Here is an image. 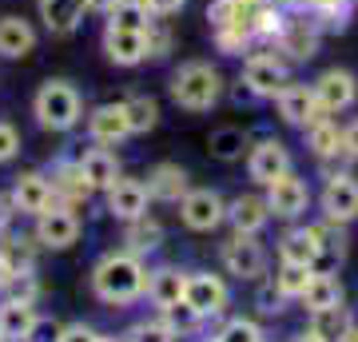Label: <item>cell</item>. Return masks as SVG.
Returning <instances> with one entry per match:
<instances>
[{
    "mask_svg": "<svg viewBox=\"0 0 358 342\" xmlns=\"http://www.w3.org/2000/svg\"><path fill=\"white\" fill-rule=\"evenodd\" d=\"M148 259H136L124 247L100 255L92 266V291L108 306H131L148 294Z\"/></svg>",
    "mask_w": 358,
    "mask_h": 342,
    "instance_id": "1",
    "label": "cell"
},
{
    "mask_svg": "<svg viewBox=\"0 0 358 342\" xmlns=\"http://www.w3.org/2000/svg\"><path fill=\"white\" fill-rule=\"evenodd\" d=\"M167 96H171V104H176L179 112L203 115V112H211V108L223 104V96H227V76L211 60H183L167 76Z\"/></svg>",
    "mask_w": 358,
    "mask_h": 342,
    "instance_id": "2",
    "label": "cell"
},
{
    "mask_svg": "<svg viewBox=\"0 0 358 342\" xmlns=\"http://www.w3.org/2000/svg\"><path fill=\"white\" fill-rule=\"evenodd\" d=\"M84 115H88L84 92H80L72 80L52 76L32 92V120H36V127H44V131H52V136L76 131V127L84 124Z\"/></svg>",
    "mask_w": 358,
    "mask_h": 342,
    "instance_id": "3",
    "label": "cell"
},
{
    "mask_svg": "<svg viewBox=\"0 0 358 342\" xmlns=\"http://www.w3.org/2000/svg\"><path fill=\"white\" fill-rule=\"evenodd\" d=\"M294 76V64L282 56L279 48H271V44H259L243 56V68H239V80H243L251 96L259 104H271L275 96L282 92V84Z\"/></svg>",
    "mask_w": 358,
    "mask_h": 342,
    "instance_id": "4",
    "label": "cell"
},
{
    "mask_svg": "<svg viewBox=\"0 0 358 342\" xmlns=\"http://www.w3.org/2000/svg\"><path fill=\"white\" fill-rule=\"evenodd\" d=\"M315 207H319V219L355 227L358 223V171L355 167L322 171V187L315 191Z\"/></svg>",
    "mask_w": 358,
    "mask_h": 342,
    "instance_id": "5",
    "label": "cell"
},
{
    "mask_svg": "<svg viewBox=\"0 0 358 342\" xmlns=\"http://www.w3.org/2000/svg\"><path fill=\"white\" fill-rule=\"evenodd\" d=\"M263 199L271 207V219H282V223H299V219H307V211L315 207V187H310V179L294 167L287 176H279L275 183L263 187Z\"/></svg>",
    "mask_w": 358,
    "mask_h": 342,
    "instance_id": "6",
    "label": "cell"
},
{
    "mask_svg": "<svg viewBox=\"0 0 358 342\" xmlns=\"http://www.w3.org/2000/svg\"><path fill=\"white\" fill-rule=\"evenodd\" d=\"M219 263H223V271H227L231 279L259 283L271 266V251L259 235H235L231 231V239L219 247Z\"/></svg>",
    "mask_w": 358,
    "mask_h": 342,
    "instance_id": "7",
    "label": "cell"
},
{
    "mask_svg": "<svg viewBox=\"0 0 358 342\" xmlns=\"http://www.w3.org/2000/svg\"><path fill=\"white\" fill-rule=\"evenodd\" d=\"M310 88H315V100H319L322 115H338V120H343L346 112L358 108V72L346 68V64L322 68L319 76L310 80Z\"/></svg>",
    "mask_w": 358,
    "mask_h": 342,
    "instance_id": "8",
    "label": "cell"
},
{
    "mask_svg": "<svg viewBox=\"0 0 358 342\" xmlns=\"http://www.w3.org/2000/svg\"><path fill=\"white\" fill-rule=\"evenodd\" d=\"M243 164H247V179L255 187H267L279 176L294 171V152H291V143L279 140V136H259V140H251Z\"/></svg>",
    "mask_w": 358,
    "mask_h": 342,
    "instance_id": "9",
    "label": "cell"
},
{
    "mask_svg": "<svg viewBox=\"0 0 358 342\" xmlns=\"http://www.w3.org/2000/svg\"><path fill=\"white\" fill-rule=\"evenodd\" d=\"M322 40H327V32L319 28V20L310 13H291L287 16V24H282L279 40L271 44V48H279L287 60L299 68V64H310L315 56L322 52Z\"/></svg>",
    "mask_w": 358,
    "mask_h": 342,
    "instance_id": "10",
    "label": "cell"
},
{
    "mask_svg": "<svg viewBox=\"0 0 358 342\" xmlns=\"http://www.w3.org/2000/svg\"><path fill=\"white\" fill-rule=\"evenodd\" d=\"M176 207H179V223L195 235H211L227 223V199L215 187H192Z\"/></svg>",
    "mask_w": 358,
    "mask_h": 342,
    "instance_id": "11",
    "label": "cell"
},
{
    "mask_svg": "<svg viewBox=\"0 0 358 342\" xmlns=\"http://www.w3.org/2000/svg\"><path fill=\"white\" fill-rule=\"evenodd\" d=\"M303 143H307L310 159L319 164V176L322 171H334V167H350L343 155V120L338 115H319L303 127Z\"/></svg>",
    "mask_w": 358,
    "mask_h": 342,
    "instance_id": "12",
    "label": "cell"
},
{
    "mask_svg": "<svg viewBox=\"0 0 358 342\" xmlns=\"http://www.w3.org/2000/svg\"><path fill=\"white\" fill-rule=\"evenodd\" d=\"M32 235H36V247H44V251H68V247H76V243H80L84 223H80V215L72 211V207L52 203L48 211H40V215H36Z\"/></svg>",
    "mask_w": 358,
    "mask_h": 342,
    "instance_id": "13",
    "label": "cell"
},
{
    "mask_svg": "<svg viewBox=\"0 0 358 342\" xmlns=\"http://www.w3.org/2000/svg\"><path fill=\"white\" fill-rule=\"evenodd\" d=\"M183 303L192 306L195 315L203 318H219L231 306V287L223 275L215 271H187V291H183Z\"/></svg>",
    "mask_w": 358,
    "mask_h": 342,
    "instance_id": "14",
    "label": "cell"
},
{
    "mask_svg": "<svg viewBox=\"0 0 358 342\" xmlns=\"http://www.w3.org/2000/svg\"><path fill=\"white\" fill-rule=\"evenodd\" d=\"M84 136H88V143H100V148H120V143H128L131 124H128L124 100H108V104L88 108V115H84Z\"/></svg>",
    "mask_w": 358,
    "mask_h": 342,
    "instance_id": "15",
    "label": "cell"
},
{
    "mask_svg": "<svg viewBox=\"0 0 358 342\" xmlns=\"http://www.w3.org/2000/svg\"><path fill=\"white\" fill-rule=\"evenodd\" d=\"M275 112H279V120L287 127H294V131H303V127L310 124V120H319V100H315V88H310V80H299L291 76L287 84H282V92L275 96Z\"/></svg>",
    "mask_w": 358,
    "mask_h": 342,
    "instance_id": "16",
    "label": "cell"
},
{
    "mask_svg": "<svg viewBox=\"0 0 358 342\" xmlns=\"http://www.w3.org/2000/svg\"><path fill=\"white\" fill-rule=\"evenodd\" d=\"M275 255L279 263H299V266H315L322 263V239H319V227L315 223H287L279 239H275Z\"/></svg>",
    "mask_w": 358,
    "mask_h": 342,
    "instance_id": "17",
    "label": "cell"
},
{
    "mask_svg": "<svg viewBox=\"0 0 358 342\" xmlns=\"http://www.w3.org/2000/svg\"><path fill=\"white\" fill-rule=\"evenodd\" d=\"M143 187H148V199L152 203H167V207H176L187 191H192V171L176 159H159V164L148 167V176H143Z\"/></svg>",
    "mask_w": 358,
    "mask_h": 342,
    "instance_id": "18",
    "label": "cell"
},
{
    "mask_svg": "<svg viewBox=\"0 0 358 342\" xmlns=\"http://www.w3.org/2000/svg\"><path fill=\"white\" fill-rule=\"evenodd\" d=\"M88 0H36V20L52 40H68L84 28Z\"/></svg>",
    "mask_w": 358,
    "mask_h": 342,
    "instance_id": "19",
    "label": "cell"
},
{
    "mask_svg": "<svg viewBox=\"0 0 358 342\" xmlns=\"http://www.w3.org/2000/svg\"><path fill=\"white\" fill-rule=\"evenodd\" d=\"M100 52L108 56V64H115V68H140V64H148V32L103 24Z\"/></svg>",
    "mask_w": 358,
    "mask_h": 342,
    "instance_id": "20",
    "label": "cell"
},
{
    "mask_svg": "<svg viewBox=\"0 0 358 342\" xmlns=\"http://www.w3.org/2000/svg\"><path fill=\"white\" fill-rule=\"evenodd\" d=\"M8 199H13L16 215L36 219L40 211H48L56 203V191H52V179L44 171H20L13 179V187H8Z\"/></svg>",
    "mask_w": 358,
    "mask_h": 342,
    "instance_id": "21",
    "label": "cell"
},
{
    "mask_svg": "<svg viewBox=\"0 0 358 342\" xmlns=\"http://www.w3.org/2000/svg\"><path fill=\"white\" fill-rule=\"evenodd\" d=\"M103 207H108V215H112V219H120V223H131V219L148 215L152 199H148V187H143V179L120 176L112 187L103 191Z\"/></svg>",
    "mask_w": 358,
    "mask_h": 342,
    "instance_id": "22",
    "label": "cell"
},
{
    "mask_svg": "<svg viewBox=\"0 0 358 342\" xmlns=\"http://www.w3.org/2000/svg\"><path fill=\"white\" fill-rule=\"evenodd\" d=\"M271 223V207L259 191H239L235 199H227V227L235 235H263Z\"/></svg>",
    "mask_w": 358,
    "mask_h": 342,
    "instance_id": "23",
    "label": "cell"
},
{
    "mask_svg": "<svg viewBox=\"0 0 358 342\" xmlns=\"http://www.w3.org/2000/svg\"><path fill=\"white\" fill-rule=\"evenodd\" d=\"M36 44H40L36 20H28L20 13L0 16V60H24V56L36 52Z\"/></svg>",
    "mask_w": 358,
    "mask_h": 342,
    "instance_id": "24",
    "label": "cell"
},
{
    "mask_svg": "<svg viewBox=\"0 0 358 342\" xmlns=\"http://www.w3.org/2000/svg\"><path fill=\"white\" fill-rule=\"evenodd\" d=\"M76 164H80V171H84V179H88V187L96 191V195H103V191L112 187L115 179L124 176L115 148H100V143L84 148V152L76 155Z\"/></svg>",
    "mask_w": 358,
    "mask_h": 342,
    "instance_id": "25",
    "label": "cell"
},
{
    "mask_svg": "<svg viewBox=\"0 0 358 342\" xmlns=\"http://www.w3.org/2000/svg\"><path fill=\"white\" fill-rule=\"evenodd\" d=\"M183 291H187V271L176 263H164V266H152L148 271V303L155 311H167V306L183 303Z\"/></svg>",
    "mask_w": 358,
    "mask_h": 342,
    "instance_id": "26",
    "label": "cell"
},
{
    "mask_svg": "<svg viewBox=\"0 0 358 342\" xmlns=\"http://www.w3.org/2000/svg\"><path fill=\"white\" fill-rule=\"evenodd\" d=\"M52 191H56V203H64V207H72V211H80L84 203L96 195V191L88 187V179H84V171H80L76 159H60V164L52 167Z\"/></svg>",
    "mask_w": 358,
    "mask_h": 342,
    "instance_id": "27",
    "label": "cell"
},
{
    "mask_svg": "<svg viewBox=\"0 0 358 342\" xmlns=\"http://www.w3.org/2000/svg\"><path fill=\"white\" fill-rule=\"evenodd\" d=\"M120 247L128 255H136V259H148V255H155L164 247V223L152 219V215L131 219V223H124V231H120Z\"/></svg>",
    "mask_w": 358,
    "mask_h": 342,
    "instance_id": "28",
    "label": "cell"
},
{
    "mask_svg": "<svg viewBox=\"0 0 358 342\" xmlns=\"http://www.w3.org/2000/svg\"><path fill=\"white\" fill-rule=\"evenodd\" d=\"M346 303V291H343V279L334 271H315L307 283V291L299 294V306L315 315V311H331V306H343Z\"/></svg>",
    "mask_w": 358,
    "mask_h": 342,
    "instance_id": "29",
    "label": "cell"
},
{
    "mask_svg": "<svg viewBox=\"0 0 358 342\" xmlns=\"http://www.w3.org/2000/svg\"><path fill=\"white\" fill-rule=\"evenodd\" d=\"M36 303L32 299H20V294H8L0 303V342H24L32 322H36Z\"/></svg>",
    "mask_w": 358,
    "mask_h": 342,
    "instance_id": "30",
    "label": "cell"
},
{
    "mask_svg": "<svg viewBox=\"0 0 358 342\" xmlns=\"http://www.w3.org/2000/svg\"><path fill=\"white\" fill-rule=\"evenodd\" d=\"M247 148H251V131L239 127V124H223L207 136V152H211V159H219V164H243Z\"/></svg>",
    "mask_w": 358,
    "mask_h": 342,
    "instance_id": "31",
    "label": "cell"
},
{
    "mask_svg": "<svg viewBox=\"0 0 358 342\" xmlns=\"http://www.w3.org/2000/svg\"><path fill=\"white\" fill-rule=\"evenodd\" d=\"M259 8H263V0H211V4H207V28H223V24L251 28ZM251 36H255V32H251Z\"/></svg>",
    "mask_w": 358,
    "mask_h": 342,
    "instance_id": "32",
    "label": "cell"
},
{
    "mask_svg": "<svg viewBox=\"0 0 358 342\" xmlns=\"http://www.w3.org/2000/svg\"><path fill=\"white\" fill-rule=\"evenodd\" d=\"M310 322L307 327L319 334V339L327 342H346L350 339V330H355V315H350V306H331V311H315V315H307Z\"/></svg>",
    "mask_w": 358,
    "mask_h": 342,
    "instance_id": "33",
    "label": "cell"
},
{
    "mask_svg": "<svg viewBox=\"0 0 358 342\" xmlns=\"http://www.w3.org/2000/svg\"><path fill=\"white\" fill-rule=\"evenodd\" d=\"M124 108H128L131 136H148V131H155V127H159L164 108H159V100H155V96H148V92H131V96H124Z\"/></svg>",
    "mask_w": 358,
    "mask_h": 342,
    "instance_id": "34",
    "label": "cell"
},
{
    "mask_svg": "<svg viewBox=\"0 0 358 342\" xmlns=\"http://www.w3.org/2000/svg\"><path fill=\"white\" fill-rule=\"evenodd\" d=\"M155 16L143 8V0H115L112 8L103 13V24L112 28H131V32H148Z\"/></svg>",
    "mask_w": 358,
    "mask_h": 342,
    "instance_id": "35",
    "label": "cell"
},
{
    "mask_svg": "<svg viewBox=\"0 0 358 342\" xmlns=\"http://www.w3.org/2000/svg\"><path fill=\"white\" fill-rule=\"evenodd\" d=\"M211 44H215L219 56H235V60H243L247 52L255 48V36H251V28L223 24V28H211Z\"/></svg>",
    "mask_w": 358,
    "mask_h": 342,
    "instance_id": "36",
    "label": "cell"
},
{
    "mask_svg": "<svg viewBox=\"0 0 358 342\" xmlns=\"http://www.w3.org/2000/svg\"><path fill=\"white\" fill-rule=\"evenodd\" d=\"M310 275H315L310 266H299V263H279V266H275V275H271V279H275V287H279V291L287 294L291 303H299V294L307 291Z\"/></svg>",
    "mask_w": 358,
    "mask_h": 342,
    "instance_id": "37",
    "label": "cell"
},
{
    "mask_svg": "<svg viewBox=\"0 0 358 342\" xmlns=\"http://www.w3.org/2000/svg\"><path fill=\"white\" fill-rule=\"evenodd\" d=\"M176 44H179V36L171 28V20H152V28H148V64L167 60L176 52Z\"/></svg>",
    "mask_w": 358,
    "mask_h": 342,
    "instance_id": "38",
    "label": "cell"
},
{
    "mask_svg": "<svg viewBox=\"0 0 358 342\" xmlns=\"http://www.w3.org/2000/svg\"><path fill=\"white\" fill-rule=\"evenodd\" d=\"M124 342H179V334L167 327V318H140L136 327L124 334Z\"/></svg>",
    "mask_w": 358,
    "mask_h": 342,
    "instance_id": "39",
    "label": "cell"
},
{
    "mask_svg": "<svg viewBox=\"0 0 358 342\" xmlns=\"http://www.w3.org/2000/svg\"><path fill=\"white\" fill-rule=\"evenodd\" d=\"M287 306H291V299L275 287V279H267V275H263V279H259V287H255V311H259V315L279 318Z\"/></svg>",
    "mask_w": 358,
    "mask_h": 342,
    "instance_id": "40",
    "label": "cell"
},
{
    "mask_svg": "<svg viewBox=\"0 0 358 342\" xmlns=\"http://www.w3.org/2000/svg\"><path fill=\"white\" fill-rule=\"evenodd\" d=\"M215 339L219 342H267V334H263V327L255 318H227Z\"/></svg>",
    "mask_w": 358,
    "mask_h": 342,
    "instance_id": "41",
    "label": "cell"
},
{
    "mask_svg": "<svg viewBox=\"0 0 358 342\" xmlns=\"http://www.w3.org/2000/svg\"><path fill=\"white\" fill-rule=\"evenodd\" d=\"M159 315L167 318V327L176 330V334H192V330H199L203 327V318L195 315L187 303H176V306H167V311H159Z\"/></svg>",
    "mask_w": 358,
    "mask_h": 342,
    "instance_id": "42",
    "label": "cell"
},
{
    "mask_svg": "<svg viewBox=\"0 0 358 342\" xmlns=\"http://www.w3.org/2000/svg\"><path fill=\"white\" fill-rule=\"evenodd\" d=\"M20 148H24V140H20V127L8 124V120H0V167L13 164L16 155H20Z\"/></svg>",
    "mask_w": 358,
    "mask_h": 342,
    "instance_id": "43",
    "label": "cell"
},
{
    "mask_svg": "<svg viewBox=\"0 0 358 342\" xmlns=\"http://www.w3.org/2000/svg\"><path fill=\"white\" fill-rule=\"evenodd\" d=\"M64 339V322H56V318H44L40 315L36 322H32V330H28L24 342H60Z\"/></svg>",
    "mask_w": 358,
    "mask_h": 342,
    "instance_id": "44",
    "label": "cell"
},
{
    "mask_svg": "<svg viewBox=\"0 0 358 342\" xmlns=\"http://www.w3.org/2000/svg\"><path fill=\"white\" fill-rule=\"evenodd\" d=\"M143 8L155 16V20H171L187 8V0H143Z\"/></svg>",
    "mask_w": 358,
    "mask_h": 342,
    "instance_id": "45",
    "label": "cell"
},
{
    "mask_svg": "<svg viewBox=\"0 0 358 342\" xmlns=\"http://www.w3.org/2000/svg\"><path fill=\"white\" fill-rule=\"evenodd\" d=\"M343 155L350 167L358 164V115L355 120H343Z\"/></svg>",
    "mask_w": 358,
    "mask_h": 342,
    "instance_id": "46",
    "label": "cell"
},
{
    "mask_svg": "<svg viewBox=\"0 0 358 342\" xmlns=\"http://www.w3.org/2000/svg\"><path fill=\"white\" fill-rule=\"evenodd\" d=\"M96 339H100V334H96L92 327H84V322H72V327H64V339H60V342H96Z\"/></svg>",
    "mask_w": 358,
    "mask_h": 342,
    "instance_id": "47",
    "label": "cell"
},
{
    "mask_svg": "<svg viewBox=\"0 0 358 342\" xmlns=\"http://www.w3.org/2000/svg\"><path fill=\"white\" fill-rule=\"evenodd\" d=\"M13 219H16V207H13V199H8V191H0V239L8 235Z\"/></svg>",
    "mask_w": 358,
    "mask_h": 342,
    "instance_id": "48",
    "label": "cell"
},
{
    "mask_svg": "<svg viewBox=\"0 0 358 342\" xmlns=\"http://www.w3.org/2000/svg\"><path fill=\"white\" fill-rule=\"evenodd\" d=\"M13 279H16V266L8 255L0 251V291H13Z\"/></svg>",
    "mask_w": 358,
    "mask_h": 342,
    "instance_id": "49",
    "label": "cell"
},
{
    "mask_svg": "<svg viewBox=\"0 0 358 342\" xmlns=\"http://www.w3.org/2000/svg\"><path fill=\"white\" fill-rule=\"evenodd\" d=\"M287 342H327V339H319V334H315L310 327H303V330H294V334H291Z\"/></svg>",
    "mask_w": 358,
    "mask_h": 342,
    "instance_id": "50",
    "label": "cell"
},
{
    "mask_svg": "<svg viewBox=\"0 0 358 342\" xmlns=\"http://www.w3.org/2000/svg\"><path fill=\"white\" fill-rule=\"evenodd\" d=\"M112 4H115V0H88V16H103Z\"/></svg>",
    "mask_w": 358,
    "mask_h": 342,
    "instance_id": "51",
    "label": "cell"
},
{
    "mask_svg": "<svg viewBox=\"0 0 358 342\" xmlns=\"http://www.w3.org/2000/svg\"><path fill=\"white\" fill-rule=\"evenodd\" d=\"M346 342H358V322H355V330H350V339H346Z\"/></svg>",
    "mask_w": 358,
    "mask_h": 342,
    "instance_id": "52",
    "label": "cell"
},
{
    "mask_svg": "<svg viewBox=\"0 0 358 342\" xmlns=\"http://www.w3.org/2000/svg\"><path fill=\"white\" fill-rule=\"evenodd\" d=\"M96 342H124V339H103V334H100V339H96Z\"/></svg>",
    "mask_w": 358,
    "mask_h": 342,
    "instance_id": "53",
    "label": "cell"
},
{
    "mask_svg": "<svg viewBox=\"0 0 358 342\" xmlns=\"http://www.w3.org/2000/svg\"><path fill=\"white\" fill-rule=\"evenodd\" d=\"M215 342H219V339H215Z\"/></svg>",
    "mask_w": 358,
    "mask_h": 342,
    "instance_id": "54",
    "label": "cell"
}]
</instances>
